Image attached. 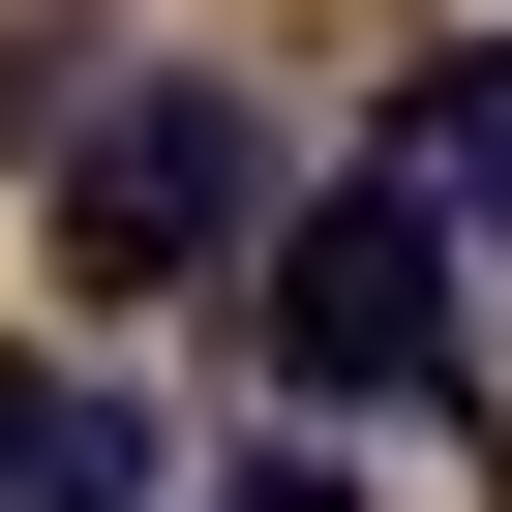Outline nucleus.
<instances>
[{
	"label": "nucleus",
	"mask_w": 512,
	"mask_h": 512,
	"mask_svg": "<svg viewBox=\"0 0 512 512\" xmlns=\"http://www.w3.org/2000/svg\"><path fill=\"white\" fill-rule=\"evenodd\" d=\"M241 241H272V121H241V91H91V121H61V272H91V302L241 272Z\"/></svg>",
	"instance_id": "f257e3e1"
},
{
	"label": "nucleus",
	"mask_w": 512,
	"mask_h": 512,
	"mask_svg": "<svg viewBox=\"0 0 512 512\" xmlns=\"http://www.w3.org/2000/svg\"><path fill=\"white\" fill-rule=\"evenodd\" d=\"M272 362H302V392H422V362H452V181H422V151L332 181V211H272Z\"/></svg>",
	"instance_id": "f03ea898"
},
{
	"label": "nucleus",
	"mask_w": 512,
	"mask_h": 512,
	"mask_svg": "<svg viewBox=\"0 0 512 512\" xmlns=\"http://www.w3.org/2000/svg\"><path fill=\"white\" fill-rule=\"evenodd\" d=\"M0 512H181L151 392H91V362H0Z\"/></svg>",
	"instance_id": "7ed1b4c3"
},
{
	"label": "nucleus",
	"mask_w": 512,
	"mask_h": 512,
	"mask_svg": "<svg viewBox=\"0 0 512 512\" xmlns=\"http://www.w3.org/2000/svg\"><path fill=\"white\" fill-rule=\"evenodd\" d=\"M392 151H422L452 211H512V31H422V61H392Z\"/></svg>",
	"instance_id": "20e7f679"
},
{
	"label": "nucleus",
	"mask_w": 512,
	"mask_h": 512,
	"mask_svg": "<svg viewBox=\"0 0 512 512\" xmlns=\"http://www.w3.org/2000/svg\"><path fill=\"white\" fill-rule=\"evenodd\" d=\"M31 121H91V0H31V31H0V151Z\"/></svg>",
	"instance_id": "39448f33"
},
{
	"label": "nucleus",
	"mask_w": 512,
	"mask_h": 512,
	"mask_svg": "<svg viewBox=\"0 0 512 512\" xmlns=\"http://www.w3.org/2000/svg\"><path fill=\"white\" fill-rule=\"evenodd\" d=\"M181 512H332V452H241V482H181Z\"/></svg>",
	"instance_id": "423d86ee"
}]
</instances>
